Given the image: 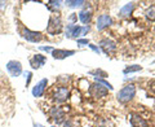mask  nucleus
<instances>
[{"instance_id":"nucleus-4","label":"nucleus","mask_w":155,"mask_h":127,"mask_svg":"<svg viewBox=\"0 0 155 127\" xmlns=\"http://www.w3.org/2000/svg\"><path fill=\"white\" fill-rule=\"evenodd\" d=\"M69 97H70V91L66 86H60L58 88H56L54 94H53V100L56 102H58V104L65 102Z\"/></svg>"},{"instance_id":"nucleus-22","label":"nucleus","mask_w":155,"mask_h":127,"mask_svg":"<svg viewBox=\"0 0 155 127\" xmlns=\"http://www.w3.org/2000/svg\"><path fill=\"white\" fill-rule=\"evenodd\" d=\"M89 74H91V75H100V77H102V78H106V77H107V73L104 71V70H101V69L92 70V71H89Z\"/></svg>"},{"instance_id":"nucleus-21","label":"nucleus","mask_w":155,"mask_h":127,"mask_svg":"<svg viewBox=\"0 0 155 127\" xmlns=\"http://www.w3.org/2000/svg\"><path fill=\"white\" fill-rule=\"evenodd\" d=\"M61 2H54V0H51L49 3H48V7H49L51 9H53V11H56V9H60L61 8Z\"/></svg>"},{"instance_id":"nucleus-16","label":"nucleus","mask_w":155,"mask_h":127,"mask_svg":"<svg viewBox=\"0 0 155 127\" xmlns=\"http://www.w3.org/2000/svg\"><path fill=\"white\" fill-rule=\"evenodd\" d=\"M133 9H134L133 3H127V4H124V5L120 8V11H119V17H122V18L129 17L130 14H132Z\"/></svg>"},{"instance_id":"nucleus-2","label":"nucleus","mask_w":155,"mask_h":127,"mask_svg":"<svg viewBox=\"0 0 155 127\" xmlns=\"http://www.w3.org/2000/svg\"><path fill=\"white\" fill-rule=\"evenodd\" d=\"M91 27L89 26H78L74 23L66 26V38H75L76 40L80 39V36H84L89 33Z\"/></svg>"},{"instance_id":"nucleus-19","label":"nucleus","mask_w":155,"mask_h":127,"mask_svg":"<svg viewBox=\"0 0 155 127\" xmlns=\"http://www.w3.org/2000/svg\"><path fill=\"white\" fill-rule=\"evenodd\" d=\"M142 70V66L140 65H130V66H127L125 69L123 70L124 74H129V73H136V71H141Z\"/></svg>"},{"instance_id":"nucleus-12","label":"nucleus","mask_w":155,"mask_h":127,"mask_svg":"<svg viewBox=\"0 0 155 127\" xmlns=\"http://www.w3.org/2000/svg\"><path fill=\"white\" fill-rule=\"evenodd\" d=\"M47 86H48V79H41L39 83H36L35 87L32 88V96L34 97H41L43 95H44V91L47 88Z\"/></svg>"},{"instance_id":"nucleus-9","label":"nucleus","mask_w":155,"mask_h":127,"mask_svg":"<svg viewBox=\"0 0 155 127\" xmlns=\"http://www.w3.org/2000/svg\"><path fill=\"white\" fill-rule=\"evenodd\" d=\"M111 23H113V19H111L109 14H101L96 21V29L98 31H102L105 29H107Z\"/></svg>"},{"instance_id":"nucleus-31","label":"nucleus","mask_w":155,"mask_h":127,"mask_svg":"<svg viewBox=\"0 0 155 127\" xmlns=\"http://www.w3.org/2000/svg\"><path fill=\"white\" fill-rule=\"evenodd\" d=\"M34 127H45V126H43L41 123H34Z\"/></svg>"},{"instance_id":"nucleus-29","label":"nucleus","mask_w":155,"mask_h":127,"mask_svg":"<svg viewBox=\"0 0 155 127\" xmlns=\"http://www.w3.org/2000/svg\"><path fill=\"white\" fill-rule=\"evenodd\" d=\"M76 19V13H71V16H70V21L71 22H74Z\"/></svg>"},{"instance_id":"nucleus-20","label":"nucleus","mask_w":155,"mask_h":127,"mask_svg":"<svg viewBox=\"0 0 155 127\" xmlns=\"http://www.w3.org/2000/svg\"><path fill=\"white\" fill-rule=\"evenodd\" d=\"M94 82H96V83H100L101 86H104L105 88H107V90H114L113 84H110V83H109L107 81H105L104 78H94Z\"/></svg>"},{"instance_id":"nucleus-3","label":"nucleus","mask_w":155,"mask_h":127,"mask_svg":"<svg viewBox=\"0 0 155 127\" xmlns=\"http://www.w3.org/2000/svg\"><path fill=\"white\" fill-rule=\"evenodd\" d=\"M62 30V21L61 17L57 16H51L48 19V25H47V33L51 35H56V34L61 33Z\"/></svg>"},{"instance_id":"nucleus-17","label":"nucleus","mask_w":155,"mask_h":127,"mask_svg":"<svg viewBox=\"0 0 155 127\" xmlns=\"http://www.w3.org/2000/svg\"><path fill=\"white\" fill-rule=\"evenodd\" d=\"M65 4L69 8H80V7H83L85 2L84 0H66Z\"/></svg>"},{"instance_id":"nucleus-18","label":"nucleus","mask_w":155,"mask_h":127,"mask_svg":"<svg viewBox=\"0 0 155 127\" xmlns=\"http://www.w3.org/2000/svg\"><path fill=\"white\" fill-rule=\"evenodd\" d=\"M145 16H146L147 19H150V21L155 22V4H153V5H150L146 12H145Z\"/></svg>"},{"instance_id":"nucleus-13","label":"nucleus","mask_w":155,"mask_h":127,"mask_svg":"<svg viewBox=\"0 0 155 127\" xmlns=\"http://www.w3.org/2000/svg\"><path fill=\"white\" fill-rule=\"evenodd\" d=\"M47 62V57L38 53V55H34L31 58H30V65L32 69H40V67L44 65Z\"/></svg>"},{"instance_id":"nucleus-24","label":"nucleus","mask_w":155,"mask_h":127,"mask_svg":"<svg viewBox=\"0 0 155 127\" xmlns=\"http://www.w3.org/2000/svg\"><path fill=\"white\" fill-rule=\"evenodd\" d=\"M23 75L26 77V86H28V84H30L31 78H32V73L31 71H25V73H23Z\"/></svg>"},{"instance_id":"nucleus-10","label":"nucleus","mask_w":155,"mask_h":127,"mask_svg":"<svg viewBox=\"0 0 155 127\" xmlns=\"http://www.w3.org/2000/svg\"><path fill=\"white\" fill-rule=\"evenodd\" d=\"M129 123H130V127H149L147 121L137 113L129 114Z\"/></svg>"},{"instance_id":"nucleus-11","label":"nucleus","mask_w":155,"mask_h":127,"mask_svg":"<svg viewBox=\"0 0 155 127\" xmlns=\"http://www.w3.org/2000/svg\"><path fill=\"white\" fill-rule=\"evenodd\" d=\"M49 115L56 123L65 122V110L62 109L61 106H53V108L49 110Z\"/></svg>"},{"instance_id":"nucleus-6","label":"nucleus","mask_w":155,"mask_h":127,"mask_svg":"<svg viewBox=\"0 0 155 127\" xmlns=\"http://www.w3.org/2000/svg\"><path fill=\"white\" fill-rule=\"evenodd\" d=\"M22 36L30 43H38V42H40L43 39L41 33L32 31V30H30V29H27V27H22Z\"/></svg>"},{"instance_id":"nucleus-7","label":"nucleus","mask_w":155,"mask_h":127,"mask_svg":"<svg viewBox=\"0 0 155 127\" xmlns=\"http://www.w3.org/2000/svg\"><path fill=\"white\" fill-rule=\"evenodd\" d=\"M107 88H105L104 86H101L100 83H93V84H91L89 87V95L92 97H104L107 95Z\"/></svg>"},{"instance_id":"nucleus-30","label":"nucleus","mask_w":155,"mask_h":127,"mask_svg":"<svg viewBox=\"0 0 155 127\" xmlns=\"http://www.w3.org/2000/svg\"><path fill=\"white\" fill-rule=\"evenodd\" d=\"M7 7V3L5 2H0V8H5Z\"/></svg>"},{"instance_id":"nucleus-14","label":"nucleus","mask_w":155,"mask_h":127,"mask_svg":"<svg viewBox=\"0 0 155 127\" xmlns=\"http://www.w3.org/2000/svg\"><path fill=\"white\" fill-rule=\"evenodd\" d=\"M72 55H75L74 50H53L52 56L56 60H64L66 57H70Z\"/></svg>"},{"instance_id":"nucleus-8","label":"nucleus","mask_w":155,"mask_h":127,"mask_svg":"<svg viewBox=\"0 0 155 127\" xmlns=\"http://www.w3.org/2000/svg\"><path fill=\"white\" fill-rule=\"evenodd\" d=\"M100 50L102 51L106 55H113V53L116 51V44L111 40V39H102L100 42Z\"/></svg>"},{"instance_id":"nucleus-25","label":"nucleus","mask_w":155,"mask_h":127,"mask_svg":"<svg viewBox=\"0 0 155 127\" xmlns=\"http://www.w3.org/2000/svg\"><path fill=\"white\" fill-rule=\"evenodd\" d=\"M78 46H88L89 44V42H88V39H78Z\"/></svg>"},{"instance_id":"nucleus-1","label":"nucleus","mask_w":155,"mask_h":127,"mask_svg":"<svg viewBox=\"0 0 155 127\" xmlns=\"http://www.w3.org/2000/svg\"><path fill=\"white\" fill-rule=\"evenodd\" d=\"M136 86L134 84H127L116 94V99L122 104H127L130 100H133V97L136 96Z\"/></svg>"},{"instance_id":"nucleus-27","label":"nucleus","mask_w":155,"mask_h":127,"mask_svg":"<svg viewBox=\"0 0 155 127\" xmlns=\"http://www.w3.org/2000/svg\"><path fill=\"white\" fill-rule=\"evenodd\" d=\"M149 88H150V91L155 94V79H153V81L149 82Z\"/></svg>"},{"instance_id":"nucleus-15","label":"nucleus","mask_w":155,"mask_h":127,"mask_svg":"<svg viewBox=\"0 0 155 127\" xmlns=\"http://www.w3.org/2000/svg\"><path fill=\"white\" fill-rule=\"evenodd\" d=\"M79 19L81 23H84V26H89L92 21V11L88 8H84L79 12Z\"/></svg>"},{"instance_id":"nucleus-26","label":"nucleus","mask_w":155,"mask_h":127,"mask_svg":"<svg viewBox=\"0 0 155 127\" xmlns=\"http://www.w3.org/2000/svg\"><path fill=\"white\" fill-rule=\"evenodd\" d=\"M64 127H78V126L75 125L74 121H65L64 122Z\"/></svg>"},{"instance_id":"nucleus-28","label":"nucleus","mask_w":155,"mask_h":127,"mask_svg":"<svg viewBox=\"0 0 155 127\" xmlns=\"http://www.w3.org/2000/svg\"><path fill=\"white\" fill-rule=\"evenodd\" d=\"M41 51H45V52H53V48L52 47H39Z\"/></svg>"},{"instance_id":"nucleus-5","label":"nucleus","mask_w":155,"mask_h":127,"mask_svg":"<svg viewBox=\"0 0 155 127\" xmlns=\"http://www.w3.org/2000/svg\"><path fill=\"white\" fill-rule=\"evenodd\" d=\"M7 71L9 73V75L11 77H18V75H21L22 74V63L17 61V60H11V61H8L7 62Z\"/></svg>"},{"instance_id":"nucleus-32","label":"nucleus","mask_w":155,"mask_h":127,"mask_svg":"<svg viewBox=\"0 0 155 127\" xmlns=\"http://www.w3.org/2000/svg\"><path fill=\"white\" fill-rule=\"evenodd\" d=\"M52 127H57V126H52Z\"/></svg>"},{"instance_id":"nucleus-23","label":"nucleus","mask_w":155,"mask_h":127,"mask_svg":"<svg viewBox=\"0 0 155 127\" xmlns=\"http://www.w3.org/2000/svg\"><path fill=\"white\" fill-rule=\"evenodd\" d=\"M88 47H89L91 50L93 51L94 53H97V55H101V53H102V51L100 50V47H97V46H94V44H92V43H89V44H88Z\"/></svg>"}]
</instances>
